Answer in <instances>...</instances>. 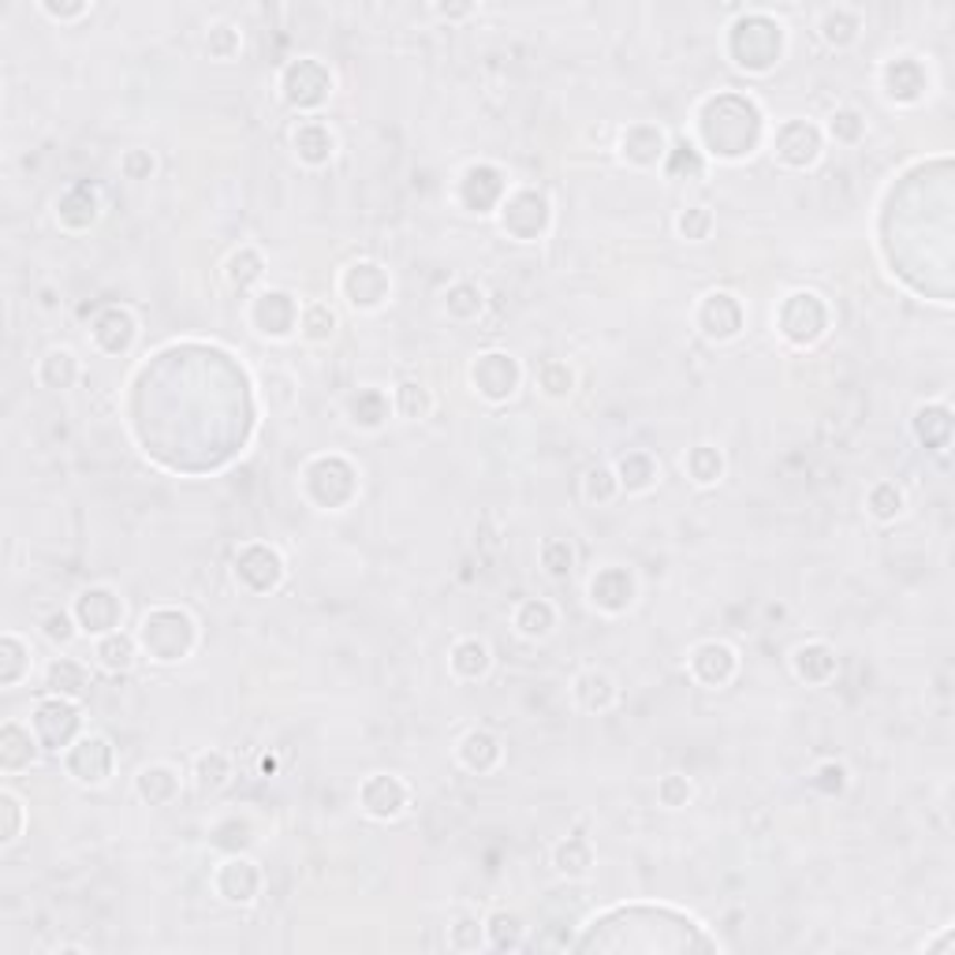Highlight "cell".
<instances>
[{"label":"cell","instance_id":"cell-1","mask_svg":"<svg viewBox=\"0 0 955 955\" xmlns=\"http://www.w3.org/2000/svg\"><path fill=\"white\" fill-rule=\"evenodd\" d=\"M575 952H721V941L698 918L653 903H628L605 915H593L582 926V937L571 944Z\"/></svg>","mask_w":955,"mask_h":955},{"label":"cell","instance_id":"cell-2","mask_svg":"<svg viewBox=\"0 0 955 955\" xmlns=\"http://www.w3.org/2000/svg\"><path fill=\"white\" fill-rule=\"evenodd\" d=\"M135 639H139V650L146 653L150 661L176 664L194 650V646H199V623H194L191 612L161 605V609L142 616Z\"/></svg>","mask_w":955,"mask_h":955},{"label":"cell","instance_id":"cell-3","mask_svg":"<svg viewBox=\"0 0 955 955\" xmlns=\"http://www.w3.org/2000/svg\"><path fill=\"white\" fill-rule=\"evenodd\" d=\"M705 109L717 112V120H724L721 131L705 135V153L724 158V161H739V150H735V142H739V146L746 150V158H751L758 139H762V112H758L754 101L735 98V94H721V98L705 101Z\"/></svg>","mask_w":955,"mask_h":955},{"label":"cell","instance_id":"cell-4","mask_svg":"<svg viewBox=\"0 0 955 955\" xmlns=\"http://www.w3.org/2000/svg\"><path fill=\"white\" fill-rule=\"evenodd\" d=\"M780 53H784V27L773 23V19L746 16L743 23L732 30L735 68L765 75V71H773L780 64Z\"/></svg>","mask_w":955,"mask_h":955},{"label":"cell","instance_id":"cell-5","mask_svg":"<svg viewBox=\"0 0 955 955\" xmlns=\"http://www.w3.org/2000/svg\"><path fill=\"white\" fill-rule=\"evenodd\" d=\"M30 728H34L41 751L49 754H64L71 743L79 739V728H82V713L71 698H60V694H49L41 698L34 705V717H30Z\"/></svg>","mask_w":955,"mask_h":955},{"label":"cell","instance_id":"cell-6","mask_svg":"<svg viewBox=\"0 0 955 955\" xmlns=\"http://www.w3.org/2000/svg\"><path fill=\"white\" fill-rule=\"evenodd\" d=\"M549 221H552V205L541 191L534 187H522V191H511L505 194L500 202V228H505L516 243H534L549 232Z\"/></svg>","mask_w":955,"mask_h":955},{"label":"cell","instance_id":"cell-7","mask_svg":"<svg viewBox=\"0 0 955 955\" xmlns=\"http://www.w3.org/2000/svg\"><path fill=\"white\" fill-rule=\"evenodd\" d=\"M825 325H829V311L817 292H792L780 303L776 328H780V336L792 341L795 347L817 344L821 336H825Z\"/></svg>","mask_w":955,"mask_h":955},{"label":"cell","instance_id":"cell-8","mask_svg":"<svg viewBox=\"0 0 955 955\" xmlns=\"http://www.w3.org/2000/svg\"><path fill=\"white\" fill-rule=\"evenodd\" d=\"M341 295L352 311H363V314L382 311L388 303V295H393V276H388L382 262H369V258L352 262L341 273Z\"/></svg>","mask_w":955,"mask_h":955},{"label":"cell","instance_id":"cell-9","mask_svg":"<svg viewBox=\"0 0 955 955\" xmlns=\"http://www.w3.org/2000/svg\"><path fill=\"white\" fill-rule=\"evenodd\" d=\"M232 575L235 582L246 590V593H270L281 587L284 579V560L281 552L273 546H262V541H251L235 552V563H232Z\"/></svg>","mask_w":955,"mask_h":955},{"label":"cell","instance_id":"cell-10","mask_svg":"<svg viewBox=\"0 0 955 955\" xmlns=\"http://www.w3.org/2000/svg\"><path fill=\"white\" fill-rule=\"evenodd\" d=\"M470 382H475L481 399L505 404V399L516 396L522 374H519V363L508 352H481L475 358V366H470Z\"/></svg>","mask_w":955,"mask_h":955},{"label":"cell","instance_id":"cell-11","mask_svg":"<svg viewBox=\"0 0 955 955\" xmlns=\"http://www.w3.org/2000/svg\"><path fill=\"white\" fill-rule=\"evenodd\" d=\"M112 746L105 735H79L75 743L64 751V769L75 784H87V788H98L105 784L112 776Z\"/></svg>","mask_w":955,"mask_h":955},{"label":"cell","instance_id":"cell-12","mask_svg":"<svg viewBox=\"0 0 955 955\" xmlns=\"http://www.w3.org/2000/svg\"><path fill=\"white\" fill-rule=\"evenodd\" d=\"M821 150H825V131L806 120H784L773 135V153L788 169H810L817 164Z\"/></svg>","mask_w":955,"mask_h":955},{"label":"cell","instance_id":"cell-13","mask_svg":"<svg viewBox=\"0 0 955 955\" xmlns=\"http://www.w3.org/2000/svg\"><path fill=\"white\" fill-rule=\"evenodd\" d=\"M281 90H284L287 105L317 109L328 94H333V75H328V71L317 64L314 57H303V60H295V64L284 68Z\"/></svg>","mask_w":955,"mask_h":955},{"label":"cell","instance_id":"cell-14","mask_svg":"<svg viewBox=\"0 0 955 955\" xmlns=\"http://www.w3.org/2000/svg\"><path fill=\"white\" fill-rule=\"evenodd\" d=\"M299 314H303L299 299L281 292V287H270V292H262L251 303V325L262 336H270V341H287L299 328Z\"/></svg>","mask_w":955,"mask_h":955},{"label":"cell","instance_id":"cell-15","mask_svg":"<svg viewBox=\"0 0 955 955\" xmlns=\"http://www.w3.org/2000/svg\"><path fill=\"white\" fill-rule=\"evenodd\" d=\"M71 616L79 620V631H82V634H94V639H101V634L120 631V623H123V601H120L109 587H90V590L79 593L75 605H71Z\"/></svg>","mask_w":955,"mask_h":955},{"label":"cell","instance_id":"cell-16","mask_svg":"<svg viewBox=\"0 0 955 955\" xmlns=\"http://www.w3.org/2000/svg\"><path fill=\"white\" fill-rule=\"evenodd\" d=\"M694 322L702 328L705 341H717V344L735 341V336L743 333V303H739L732 292H710L698 303Z\"/></svg>","mask_w":955,"mask_h":955},{"label":"cell","instance_id":"cell-17","mask_svg":"<svg viewBox=\"0 0 955 955\" xmlns=\"http://www.w3.org/2000/svg\"><path fill=\"white\" fill-rule=\"evenodd\" d=\"M687 672L694 675V683L710 687V691H721V687H728L735 680L739 672V653L732 650L728 642H698L691 657H687Z\"/></svg>","mask_w":955,"mask_h":955},{"label":"cell","instance_id":"cell-18","mask_svg":"<svg viewBox=\"0 0 955 955\" xmlns=\"http://www.w3.org/2000/svg\"><path fill=\"white\" fill-rule=\"evenodd\" d=\"M407 803H410V792L399 776L374 773V776L363 780V788H358V806H363V814H369L374 821L399 817L407 810Z\"/></svg>","mask_w":955,"mask_h":955},{"label":"cell","instance_id":"cell-19","mask_svg":"<svg viewBox=\"0 0 955 955\" xmlns=\"http://www.w3.org/2000/svg\"><path fill=\"white\" fill-rule=\"evenodd\" d=\"M213 888H217V896L224 903H232V907H246V903H254L262 892V870L254 866L251 859L232 855L228 862H221L217 874H213Z\"/></svg>","mask_w":955,"mask_h":955},{"label":"cell","instance_id":"cell-20","mask_svg":"<svg viewBox=\"0 0 955 955\" xmlns=\"http://www.w3.org/2000/svg\"><path fill=\"white\" fill-rule=\"evenodd\" d=\"M135 336H139V322L128 306H105V311L94 317V325H90V341H94L98 352H105V355L131 352Z\"/></svg>","mask_w":955,"mask_h":955},{"label":"cell","instance_id":"cell-21","mask_svg":"<svg viewBox=\"0 0 955 955\" xmlns=\"http://www.w3.org/2000/svg\"><path fill=\"white\" fill-rule=\"evenodd\" d=\"M634 601V575L628 568H620V563H609V568H601L598 575L590 579V605L601 612H628Z\"/></svg>","mask_w":955,"mask_h":955},{"label":"cell","instance_id":"cell-22","mask_svg":"<svg viewBox=\"0 0 955 955\" xmlns=\"http://www.w3.org/2000/svg\"><path fill=\"white\" fill-rule=\"evenodd\" d=\"M459 199L470 213H489L500 210L505 202V176L492 164H470L464 172V183H459Z\"/></svg>","mask_w":955,"mask_h":955},{"label":"cell","instance_id":"cell-23","mask_svg":"<svg viewBox=\"0 0 955 955\" xmlns=\"http://www.w3.org/2000/svg\"><path fill=\"white\" fill-rule=\"evenodd\" d=\"M669 153V139L657 123H631L620 135V158L634 164V169H653Z\"/></svg>","mask_w":955,"mask_h":955},{"label":"cell","instance_id":"cell-24","mask_svg":"<svg viewBox=\"0 0 955 955\" xmlns=\"http://www.w3.org/2000/svg\"><path fill=\"white\" fill-rule=\"evenodd\" d=\"M38 758H41V743H38L34 728L19 724V721H8L0 728V769H4L8 776L23 773Z\"/></svg>","mask_w":955,"mask_h":955},{"label":"cell","instance_id":"cell-25","mask_svg":"<svg viewBox=\"0 0 955 955\" xmlns=\"http://www.w3.org/2000/svg\"><path fill=\"white\" fill-rule=\"evenodd\" d=\"M881 82H885V94L892 101L911 105V101H918L922 90H926V68H922L915 57H896L881 71Z\"/></svg>","mask_w":955,"mask_h":955},{"label":"cell","instance_id":"cell-26","mask_svg":"<svg viewBox=\"0 0 955 955\" xmlns=\"http://www.w3.org/2000/svg\"><path fill=\"white\" fill-rule=\"evenodd\" d=\"M98 191L87 183H75L57 199V224L64 232H87L98 221Z\"/></svg>","mask_w":955,"mask_h":955},{"label":"cell","instance_id":"cell-27","mask_svg":"<svg viewBox=\"0 0 955 955\" xmlns=\"http://www.w3.org/2000/svg\"><path fill=\"white\" fill-rule=\"evenodd\" d=\"M571 694H575V702H579L587 713H609L616 705V698H620V687H616V680L609 672L587 669L582 675H575Z\"/></svg>","mask_w":955,"mask_h":955},{"label":"cell","instance_id":"cell-28","mask_svg":"<svg viewBox=\"0 0 955 955\" xmlns=\"http://www.w3.org/2000/svg\"><path fill=\"white\" fill-rule=\"evenodd\" d=\"M292 142H295V158H299L303 164H311V169H322V164L333 161V153H336L333 131H328L322 120L299 123V128H295V135H292Z\"/></svg>","mask_w":955,"mask_h":955},{"label":"cell","instance_id":"cell-29","mask_svg":"<svg viewBox=\"0 0 955 955\" xmlns=\"http://www.w3.org/2000/svg\"><path fill=\"white\" fill-rule=\"evenodd\" d=\"M45 687H49V694L79 702L90 687V669L82 661H75V657H53L45 669Z\"/></svg>","mask_w":955,"mask_h":955},{"label":"cell","instance_id":"cell-30","mask_svg":"<svg viewBox=\"0 0 955 955\" xmlns=\"http://www.w3.org/2000/svg\"><path fill=\"white\" fill-rule=\"evenodd\" d=\"M792 664H795L799 680L814 683V687H825V683L836 675V653L829 650L825 642H803V646H799V650L792 653Z\"/></svg>","mask_w":955,"mask_h":955},{"label":"cell","instance_id":"cell-31","mask_svg":"<svg viewBox=\"0 0 955 955\" xmlns=\"http://www.w3.org/2000/svg\"><path fill=\"white\" fill-rule=\"evenodd\" d=\"M139 639L135 634H123V631H112V634H101L98 646H94V657L98 664L105 669L109 675H120V672H131L139 661Z\"/></svg>","mask_w":955,"mask_h":955},{"label":"cell","instance_id":"cell-32","mask_svg":"<svg viewBox=\"0 0 955 955\" xmlns=\"http://www.w3.org/2000/svg\"><path fill=\"white\" fill-rule=\"evenodd\" d=\"M180 788H183V780L172 765H146L135 776V792L142 803H150V806H169L172 799L180 795Z\"/></svg>","mask_w":955,"mask_h":955},{"label":"cell","instance_id":"cell-33","mask_svg":"<svg viewBox=\"0 0 955 955\" xmlns=\"http://www.w3.org/2000/svg\"><path fill=\"white\" fill-rule=\"evenodd\" d=\"M500 739L486 732V728H475L459 739V762H464L470 773H492L500 765Z\"/></svg>","mask_w":955,"mask_h":955},{"label":"cell","instance_id":"cell-34","mask_svg":"<svg viewBox=\"0 0 955 955\" xmlns=\"http://www.w3.org/2000/svg\"><path fill=\"white\" fill-rule=\"evenodd\" d=\"M448 664H451V672H456V680L475 683L492 669V650L481 639H459L451 646Z\"/></svg>","mask_w":955,"mask_h":955},{"label":"cell","instance_id":"cell-35","mask_svg":"<svg viewBox=\"0 0 955 955\" xmlns=\"http://www.w3.org/2000/svg\"><path fill=\"white\" fill-rule=\"evenodd\" d=\"M552 870H557L560 877H568V881L590 877V870H593V844H590L587 836H568V840H560V844L552 847Z\"/></svg>","mask_w":955,"mask_h":955},{"label":"cell","instance_id":"cell-36","mask_svg":"<svg viewBox=\"0 0 955 955\" xmlns=\"http://www.w3.org/2000/svg\"><path fill=\"white\" fill-rule=\"evenodd\" d=\"M486 922V948L492 952H519L527 944V922L516 911H492Z\"/></svg>","mask_w":955,"mask_h":955},{"label":"cell","instance_id":"cell-37","mask_svg":"<svg viewBox=\"0 0 955 955\" xmlns=\"http://www.w3.org/2000/svg\"><path fill=\"white\" fill-rule=\"evenodd\" d=\"M82 377V366L71 347H53V352L41 355L38 363V382L45 388H71Z\"/></svg>","mask_w":955,"mask_h":955},{"label":"cell","instance_id":"cell-38","mask_svg":"<svg viewBox=\"0 0 955 955\" xmlns=\"http://www.w3.org/2000/svg\"><path fill=\"white\" fill-rule=\"evenodd\" d=\"M511 623H516V631L522 634V639H534V642L549 639L552 628H557V609L541 598H530L511 612Z\"/></svg>","mask_w":955,"mask_h":955},{"label":"cell","instance_id":"cell-39","mask_svg":"<svg viewBox=\"0 0 955 955\" xmlns=\"http://www.w3.org/2000/svg\"><path fill=\"white\" fill-rule=\"evenodd\" d=\"M30 664H34L30 646L16 631H8L0 639V687H19L30 675Z\"/></svg>","mask_w":955,"mask_h":955},{"label":"cell","instance_id":"cell-40","mask_svg":"<svg viewBox=\"0 0 955 955\" xmlns=\"http://www.w3.org/2000/svg\"><path fill=\"white\" fill-rule=\"evenodd\" d=\"M915 434L926 448L944 451L948 448V434H952V410L948 404H926L915 410Z\"/></svg>","mask_w":955,"mask_h":955},{"label":"cell","instance_id":"cell-41","mask_svg":"<svg viewBox=\"0 0 955 955\" xmlns=\"http://www.w3.org/2000/svg\"><path fill=\"white\" fill-rule=\"evenodd\" d=\"M612 470H616V478H620V489H628V492L653 489L657 478H661V467L653 464L650 451H628Z\"/></svg>","mask_w":955,"mask_h":955},{"label":"cell","instance_id":"cell-42","mask_svg":"<svg viewBox=\"0 0 955 955\" xmlns=\"http://www.w3.org/2000/svg\"><path fill=\"white\" fill-rule=\"evenodd\" d=\"M393 410V399H388L382 388H358V393L347 399V418L363 429H377Z\"/></svg>","mask_w":955,"mask_h":955},{"label":"cell","instance_id":"cell-43","mask_svg":"<svg viewBox=\"0 0 955 955\" xmlns=\"http://www.w3.org/2000/svg\"><path fill=\"white\" fill-rule=\"evenodd\" d=\"M683 470H687V478H691L694 486H702V489L717 486L721 475H724V456L713 445H694L683 456Z\"/></svg>","mask_w":955,"mask_h":955},{"label":"cell","instance_id":"cell-44","mask_svg":"<svg viewBox=\"0 0 955 955\" xmlns=\"http://www.w3.org/2000/svg\"><path fill=\"white\" fill-rule=\"evenodd\" d=\"M859 16L851 12V8H844V4H836V8H825V16H821V38L829 41V45H836V49H844V45H851V41L859 38Z\"/></svg>","mask_w":955,"mask_h":955},{"label":"cell","instance_id":"cell-45","mask_svg":"<svg viewBox=\"0 0 955 955\" xmlns=\"http://www.w3.org/2000/svg\"><path fill=\"white\" fill-rule=\"evenodd\" d=\"M299 333L311 344H328L336 336V314L328 303H306L299 314Z\"/></svg>","mask_w":955,"mask_h":955},{"label":"cell","instance_id":"cell-46","mask_svg":"<svg viewBox=\"0 0 955 955\" xmlns=\"http://www.w3.org/2000/svg\"><path fill=\"white\" fill-rule=\"evenodd\" d=\"M393 410L399 418H407V423H418V418H426L429 410H434V396H429L426 385L418 382H404L393 393Z\"/></svg>","mask_w":955,"mask_h":955},{"label":"cell","instance_id":"cell-47","mask_svg":"<svg viewBox=\"0 0 955 955\" xmlns=\"http://www.w3.org/2000/svg\"><path fill=\"white\" fill-rule=\"evenodd\" d=\"M481 306H486L481 287L470 284V281H459L456 287H448L445 292V311H448V317H456V322H475V317L481 314Z\"/></svg>","mask_w":955,"mask_h":955},{"label":"cell","instance_id":"cell-48","mask_svg":"<svg viewBox=\"0 0 955 955\" xmlns=\"http://www.w3.org/2000/svg\"><path fill=\"white\" fill-rule=\"evenodd\" d=\"M194 776H199V792H221L224 784L232 780V762L228 754L221 751H205L199 762H194Z\"/></svg>","mask_w":955,"mask_h":955},{"label":"cell","instance_id":"cell-49","mask_svg":"<svg viewBox=\"0 0 955 955\" xmlns=\"http://www.w3.org/2000/svg\"><path fill=\"white\" fill-rule=\"evenodd\" d=\"M903 505H907V500H903V489L896 486V481H877V486L866 492V508H870V516H874L877 522L900 519Z\"/></svg>","mask_w":955,"mask_h":955},{"label":"cell","instance_id":"cell-50","mask_svg":"<svg viewBox=\"0 0 955 955\" xmlns=\"http://www.w3.org/2000/svg\"><path fill=\"white\" fill-rule=\"evenodd\" d=\"M616 492H620V478H616L612 467H590L587 475H582V497H587V505H609V500H616Z\"/></svg>","mask_w":955,"mask_h":955},{"label":"cell","instance_id":"cell-51","mask_svg":"<svg viewBox=\"0 0 955 955\" xmlns=\"http://www.w3.org/2000/svg\"><path fill=\"white\" fill-rule=\"evenodd\" d=\"M675 232H680V240H687V243L710 240V232H713L710 205H687V210H680V217H675Z\"/></svg>","mask_w":955,"mask_h":955},{"label":"cell","instance_id":"cell-52","mask_svg":"<svg viewBox=\"0 0 955 955\" xmlns=\"http://www.w3.org/2000/svg\"><path fill=\"white\" fill-rule=\"evenodd\" d=\"M262 281V258L258 251H251V246H243V251H235L228 258V284L240 287V292H246L251 284Z\"/></svg>","mask_w":955,"mask_h":955},{"label":"cell","instance_id":"cell-53","mask_svg":"<svg viewBox=\"0 0 955 955\" xmlns=\"http://www.w3.org/2000/svg\"><path fill=\"white\" fill-rule=\"evenodd\" d=\"M448 948L451 952H478L486 948V922L481 918H459L456 926H448Z\"/></svg>","mask_w":955,"mask_h":955},{"label":"cell","instance_id":"cell-54","mask_svg":"<svg viewBox=\"0 0 955 955\" xmlns=\"http://www.w3.org/2000/svg\"><path fill=\"white\" fill-rule=\"evenodd\" d=\"M825 131L836 142H844V146H855V142L866 135V120H862V112H855V109H836L833 116H829Z\"/></svg>","mask_w":955,"mask_h":955},{"label":"cell","instance_id":"cell-55","mask_svg":"<svg viewBox=\"0 0 955 955\" xmlns=\"http://www.w3.org/2000/svg\"><path fill=\"white\" fill-rule=\"evenodd\" d=\"M541 568H546L552 579H568L571 568H575V549H571V541L549 538L546 546H541Z\"/></svg>","mask_w":955,"mask_h":955},{"label":"cell","instance_id":"cell-56","mask_svg":"<svg viewBox=\"0 0 955 955\" xmlns=\"http://www.w3.org/2000/svg\"><path fill=\"white\" fill-rule=\"evenodd\" d=\"M538 385H541V393H546V396L563 399V396H571L575 374H571L568 363H557V358H552V363H546L538 369Z\"/></svg>","mask_w":955,"mask_h":955},{"label":"cell","instance_id":"cell-57","mask_svg":"<svg viewBox=\"0 0 955 955\" xmlns=\"http://www.w3.org/2000/svg\"><path fill=\"white\" fill-rule=\"evenodd\" d=\"M41 634H45L53 646H68L79 639V620L71 612H49L45 620H41Z\"/></svg>","mask_w":955,"mask_h":955},{"label":"cell","instance_id":"cell-58","mask_svg":"<svg viewBox=\"0 0 955 955\" xmlns=\"http://www.w3.org/2000/svg\"><path fill=\"white\" fill-rule=\"evenodd\" d=\"M691 795H694L691 780L680 776V773H669L661 784H657V799H661V806H669V810L687 806V803H691Z\"/></svg>","mask_w":955,"mask_h":955},{"label":"cell","instance_id":"cell-59","mask_svg":"<svg viewBox=\"0 0 955 955\" xmlns=\"http://www.w3.org/2000/svg\"><path fill=\"white\" fill-rule=\"evenodd\" d=\"M205 49H210L213 60H232L240 53V34H235V27L217 23L210 30V38H205Z\"/></svg>","mask_w":955,"mask_h":955},{"label":"cell","instance_id":"cell-60","mask_svg":"<svg viewBox=\"0 0 955 955\" xmlns=\"http://www.w3.org/2000/svg\"><path fill=\"white\" fill-rule=\"evenodd\" d=\"M120 169H123V176H128V180H150L153 169H158V161H153L150 150H128V153H123V161H120Z\"/></svg>","mask_w":955,"mask_h":955},{"label":"cell","instance_id":"cell-61","mask_svg":"<svg viewBox=\"0 0 955 955\" xmlns=\"http://www.w3.org/2000/svg\"><path fill=\"white\" fill-rule=\"evenodd\" d=\"M814 788H821V792H825V795L844 792V788H847V769H844V765H836V762L817 765V773H814Z\"/></svg>","mask_w":955,"mask_h":955},{"label":"cell","instance_id":"cell-62","mask_svg":"<svg viewBox=\"0 0 955 955\" xmlns=\"http://www.w3.org/2000/svg\"><path fill=\"white\" fill-rule=\"evenodd\" d=\"M0 803H4V814H8V821H4V844H16L19 840V833H23V803H19L16 799V792H4L0 795Z\"/></svg>","mask_w":955,"mask_h":955},{"label":"cell","instance_id":"cell-63","mask_svg":"<svg viewBox=\"0 0 955 955\" xmlns=\"http://www.w3.org/2000/svg\"><path fill=\"white\" fill-rule=\"evenodd\" d=\"M87 12V4H75V8H53V4H45V16H53V19H75V16H82Z\"/></svg>","mask_w":955,"mask_h":955}]
</instances>
